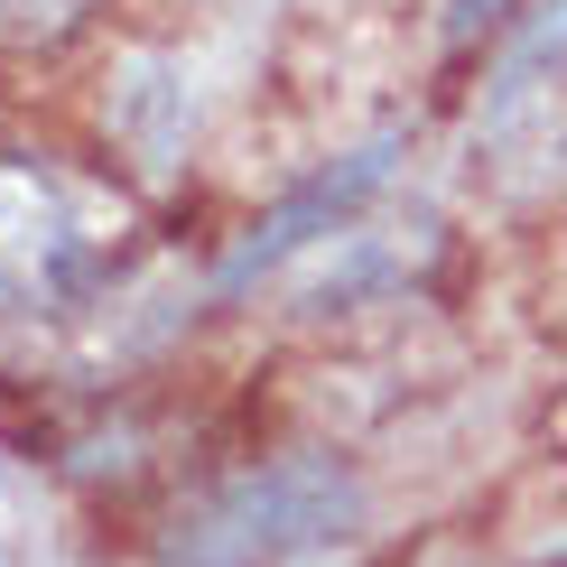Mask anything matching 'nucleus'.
<instances>
[{
  "instance_id": "obj_1",
  "label": "nucleus",
  "mask_w": 567,
  "mask_h": 567,
  "mask_svg": "<svg viewBox=\"0 0 567 567\" xmlns=\"http://www.w3.org/2000/svg\"><path fill=\"white\" fill-rule=\"evenodd\" d=\"M363 475L326 446L243 465V475L186 493L158 530V567H317L363 530Z\"/></svg>"
},
{
  "instance_id": "obj_2",
  "label": "nucleus",
  "mask_w": 567,
  "mask_h": 567,
  "mask_svg": "<svg viewBox=\"0 0 567 567\" xmlns=\"http://www.w3.org/2000/svg\"><path fill=\"white\" fill-rule=\"evenodd\" d=\"M122 243H131V205L112 186L29 150L0 158V298L10 307H38V317L84 307L122 270Z\"/></svg>"
},
{
  "instance_id": "obj_3",
  "label": "nucleus",
  "mask_w": 567,
  "mask_h": 567,
  "mask_svg": "<svg viewBox=\"0 0 567 567\" xmlns=\"http://www.w3.org/2000/svg\"><path fill=\"white\" fill-rule=\"evenodd\" d=\"M382 177H391V140H382V150H353L344 168H326V177H307V186H298L289 205H270V215L251 224L243 243H233V261H224V289H251L261 270L298 261L307 243H326V233H344L353 215H363V196H372Z\"/></svg>"
},
{
  "instance_id": "obj_4",
  "label": "nucleus",
  "mask_w": 567,
  "mask_h": 567,
  "mask_svg": "<svg viewBox=\"0 0 567 567\" xmlns=\"http://www.w3.org/2000/svg\"><path fill=\"white\" fill-rule=\"evenodd\" d=\"M93 10H103V0H0V29L10 38H65Z\"/></svg>"
}]
</instances>
